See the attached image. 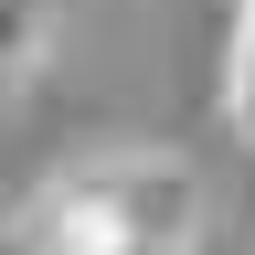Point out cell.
Wrapping results in <instances>:
<instances>
[{
	"label": "cell",
	"instance_id": "1",
	"mask_svg": "<svg viewBox=\"0 0 255 255\" xmlns=\"http://www.w3.org/2000/svg\"><path fill=\"white\" fill-rule=\"evenodd\" d=\"M21 255H191L202 245V181L170 149H107L53 170L11 223Z\"/></svg>",
	"mask_w": 255,
	"mask_h": 255
},
{
	"label": "cell",
	"instance_id": "2",
	"mask_svg": "<svg viewBox=\"0 0 255 255\" xmlns=\"http://www.w3.org/2000/svg\"><path fill=\"white\" fill-rule=\"evenodd\" d=\"M53 32H64V0H0V107L53 64Z\"/></svg>",
	"mask_w": 255,
	"mask_h": 255
},
{
	"label": "cell",
	"instance_id": "3",
	"mask_svg": "<svg viewBox=\"0 0 255 255\" xmlns=\"http://www.w3.org/2000/svg\"><path fill=\"white\" fill-rule=\"evenodd\" d=\"M223 117L255 149V0H234V43H223Z\"/></svg>",
	"mask_w": 255,
	"mask_h": 255
},
{
	"label": "cell",
	"instance_id": "4",
	"mask_svg": "<svg viewBox=\"0 0 255 255\" xmlns=\"http://www.w3.org/2000/svg\"><path fill=\"white\" fill-rule=\"evenodd\" d=\"M0 255H21V245H11V223H0Z\"/></svg>",
	"mask_w": 255,
	"mask_h": 255
}]
</instances>
